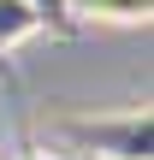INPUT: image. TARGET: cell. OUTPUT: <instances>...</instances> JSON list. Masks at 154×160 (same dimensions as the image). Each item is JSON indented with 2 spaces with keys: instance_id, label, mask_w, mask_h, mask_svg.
<instances>
[{
  "instance_id": "3",
  "label": "cell",
  "mask_w": 154,
  "mask_h": 160,
  "mask_svg": "<svg viewBox=\"0 0 154 160\" xmlns=\"http://www.w3.org/2000/svg\"><path fill=\"white\" fill-rule=\"evenodd\" d=\"M18 160H65V154H18Z\"/></svg>"
},
{
  "instance_id": "2",
  "label": "cell",
  "mask_w": 154,
  "mask_h": 160,
  "mask_svg": "<svg viewBox=\"0 0 154 160\" xmlns=\"http://www.w3.org/2000/svg\"><path fill=\"white\" fill-rule=\"evenodd\" d=\"M36 30H42V18H36V6H30V0H0V48H12V42L36 36Z\"/></svg>"
},
{
  "instance_id": "1",
  "label": "cell",
  "mask_w": 154,
  "mask_h": 160,
  "mask_svg": "<svg viewBox=\"0 0 154 160\" xmlns=\"http://www.w3.org/2000/svg\"><path fill=\"white\" fill-rule=\"evenodd\" d=\"M77 12H83L89 24H113V30H137V24H148L154 0H77Z\"/></svg>"
}]
</instances>
